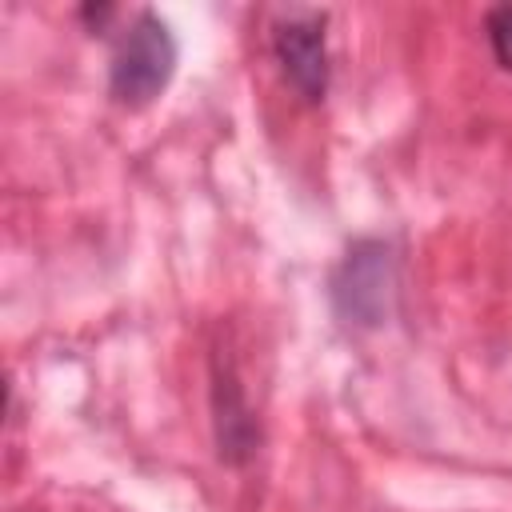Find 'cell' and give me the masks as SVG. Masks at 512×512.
<instances>
[{
  "mask_svg": "<svg viewBox=\"0 0 512 512\" xmlns=\"http://www.w3.org/2000/svg\"><path fill=\"white\" fill-rule=\"evenodd\" d=\"M176 72V36L156 12H140L120 36L108 68V92L116 104H152Z\"/></svg>",
  "mask_w": 512,
  "mask_h": 512,
  "instance_id": "cell-1",
  "label": "cell"
},
{
  "mask_svg": "<svg viewBox=\"0 0 512 512\" xmlns=\"http://www.w3.org/2000/svg\"><path fill=\"white\" fill-rule=\"evenodd\" d=\"M396 296V256L384 240H356L332 272V304L348 324L380 328Z\"/></svg>",
  "mask_w": 512,
  "mask_h": 512,
  "instance_id": "cell-2",
  "label": "cell"
},
{
  "mask_svg": "<svg viewBox=\"0 0 512 512\" xmlns=\"http://www.w3.org/2000/svg\"><path fill=\"white\" fill-rule=\"evenodd\" d=\"M328 16L320 8H288L272 24V52L292 84V92L304 104H320L328 96V40H324Z\"/></svg>",
  "mask_w": 512,
  "mask_h": 512,
  "instance_id": "cell-3",
  "label": "cell"
},
{
  "mask_svg": "<svg viewBox=\"0 0 512 512\" xmlns=\"http://www.w3.org/2000/svg\"><path fill=\"white\" fill-rule=\"evenodd\" d=\"M212 404H216V448H220V460L244 464L260 444V428L252 420V408L244 404L236 372H220L216 368Z\"/></svg>",
  "mask_w": 512,
  "mask_h": 512,
  "instance_id": "cell-4",
  "label": "cell"
},
{
  "mask_svg": "<svg viewBox=\"0 0 512 512\" xmlns=\"http://www.w3.org/2000/svg\"><path fill=\"white\" fill-rule=\"evenodd\" d=\"M484 32H488V44H492V56L500 68L512 72V4H496L484 20Z\"/></svg>",
  "mask_w": 512,
  "mask_h": 512,
  "instance_id": "cell-5",
  "label": "cell"
}]
</instances>
